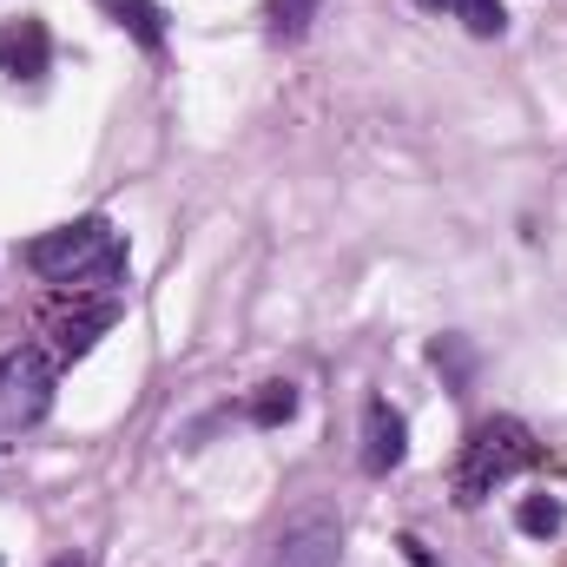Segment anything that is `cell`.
Wrapping results in <instances>:
<instances>
[{
	"label": "cell",
	"mask_w": 567,
	"mask_h": 567,
	"mask_svg": "<svg viewBox=\"0 0 567 567\" xmlns=\"http://www.w3.org/2000/svg\"><path fill=\"white\" fill-rule=\"evenodd\" d=\"M113 317H120V303H113V297H100L93 310H80V317H66V323L53 330V357H60V363H73V357H86V350L100 343V330H106Z\"/></svg>",
	"instance_id": "52a82bcc"
},
{
	"label": "cell",
	"mask_w": 567,
	"mask_h": 567,
	"mask_svg": "<svg viewBox=\"0 0 567 567\" xmlns=\"http://www.w3.org/2000/svg\"><path fill=\"white\" fill-rule=\"evenodd\" d=\"M113 13H120V27H133V40H140L145 53H158L165 47V13L152 7V0H106Z\"/></svg>",
	"instance_id": "ba28073f"
},
{
	"label": "cell",
	"mask_w": 567,
	"mask_h": 567,
	"mask_svg": "<svg viewBox=\"0 0 567 567\" xmlns=\"http://www.w3.org/2000/svg\"><path fill=\"white\" fill-rule=\"evenodd\" d=\"M535 462H542L535 429L522 423V416H488V423H475V435L462 442V462H455V502L475 508V502H488L508 475H522V468H535Z\"/></svg>",
	"instance_id": "7a4b0ae2"
},
{
	"label": "cell",
	"mask_w": 567,
	"mask_h": 567,
	"mask_svg": "<svg viewBox=\"0 0 567 567\" xmlns=\"http://www.w3.org/2000/svg\"><path fill=\"white\" fill-rule=\"evenodd\" d=\"M53 383H60V357H47L40 343L13 350V357L0 363V429L20 435V429L47 423V410H53Z\"/></svg>",
	"instance_id": "3957f363"
},
{
	"label": "cell",
	"mask_w": 567,
	"mask_h": 567,
	"mask_svg": "<svg viewBox=\"0 0 567 567\" xmlns=\"http://www.w3.org/2000/svg\"><path fill=\"white\" fill-rule=\"evenodd\" d=\"M53 60V33L47 20H0V73L13 80H40Z\"/></svg>",
	"instance_id": "8992f818"
},
{
	"label": "cell",
	"mask_w": 567,
	"mask_h": 567,
	"mask_svg": "<svg viewBox=\"0 0 567 567\" xmlns=\"http://www.w3.org/2000/svg\"><path fill=\"white\" fill-rule=\"evenodd\" d=\"M403 455H410V423H403V410L383 403V396H370V403H363V468H370V475H390V468H403Z\"/></svg>",
	"instance_id": "5b68a950"
},
{
	"label": "cell",
	"mask_w": 567,
	"mask_h": 567,
	"mask_svg": "<svg viewBox=\"0 0 567 567\" xmlns=\"http://www.w3.org/2000/svg\"><path fill=\"white\" fill-rule=\"evenodd\" d=\"M337 561H343V528H337L330 508L290 515L284 535H278V548H271V567H337Z\"/></svg>",
	"instance_id": "277c9868"
},
{
	"label": "cell",
	"mask_w": 567,
	"mask_h": 567,
	"mask_svg": "<svg viewBox=\"0 0 567 567\" xmlns=\"http://www.w3.org/2000/svg\"><path fill=\"white\" fill-rule=\"evenodd\" d=\"M258 429H284L297 416V383H258V396H251V410H245Z\"/></svg>",
	"instance_id": "9c48e42d"
},
{
	"label": "cell",
	"mask_w": 567,
	"mask_h": 567,
	"mask_svg": "<svg viewBox=\"0 0 567 567\" xmlns=\"http://www.w3.org/2000/svg\"><path fill=\"white\" fill-rule=\"evenodd\" d=\"M27 271L47 284H93V278H120L126 271V245L106 218H73L60 231L27 238Z\"/></svg>",
	"instance_id": "6da1fadb"
},
{
	"label": "cell",
	"mask_w": 567,
	"mask_h": 567,
	"mask_svg": "<svg viewBox=\"0 0 567 567\" xmlns=\"http://www.w3.org/2000/svg\"><path fill=\"white\" fill-rule=\"evenodd\" d=\"M429 363H435V370H449L455 383H468V363H475V357L462 350V337H435V343H429Z\"/></svg>",
	"instance_id": "4fadbf2b"
},
{
	"label": "cell",
	"mask_w": 567,
	"mask_h": 567,
	"mask_svg": "<svg viewBox=\"0 0 567 567\" xmlns=\"http://www.w3.org/2000/svg\"><path fill=\"white\" fill-rule=\"evenodd\" d=\"M416 7H429V13H449V0H416Z\"/></svg>",
	"instance_id": "5bb4252c"
},
{
	"label": "cell",
	"mask_w": 567,
	"mask_h": 567,
	"mask_svg": "<svg viewBox=\"0 0 567 567\" xmlns=\"http://www.w3.org/2000/svg\"><path fill=\"white\" fill-rule=\"evenodd\" d=\"M53 567H86V561H80V555H60V561H53Z\"/></svg>",
	"instance_id": "9a60e30c"
},
{
	"label": "cell",
	"mask_w": 567,
	"mask_h": 567,
	"mask_svg": "<svg viewBox=\"0 0 567 567\" xmlns=\"http://www.w3.org/2000/svg\"><path fill=\"white\" fill-rule=\"evenodd\" d=\"M449 13L468 27V33H482V40H495L502 27H508V13H502V0H449Z\"/></svg>",
	"instance_id": "8fae6325"
},
{
	"label": "cell",
	"mask_w": 567,
	"mask_h": 567,
	"mask_svg": "<svg viewBox=\"0 0 567 567\" xmlns=\"http://www.w3.org/2000/svg\"><path fill=\"white\" fill-rule=\"evenodd\" d=\"M561 502H555V495H528V502H522V508H515V528H522V535H535V542H555V535H561Z\"/></svg>",
	"instance_id": "30bf717a"
},
{
	"label": "cell",
	"mask_w": 567,
	"mask_h": 567,
	"mask_svg": "<svg viewBox=\"0 0 567 567\" xmlns=\"http://www.w3.org/2000/svg\"><path fill=\"white\" fill-rule=\"evenodd\" d=\"M317 7H323V0H271V27H278L284 40H297V33L317 20Z\"/></svg>",
	"instance_id": "7c38bea8"
}]
</instances>
